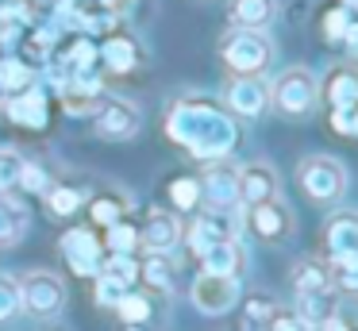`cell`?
Returning <instances> with one entry per match:
<instances>
[{"instance_id": "10", "label": "cell", "mask_w": 358, "mask_h": 331, "mask_svg": "<svg viewBox=\"0 0 358 331\" xmlns=\"http://www.w3.org/2000/svg\"><path fill=\"white\" fill-rule=\"evenodd\" d=\"M227 239H235V220H231V212H224V208L201 212L193 220V231H189V246H193L196 254H201L204 246H212V243H227Z\"/></svg>"}, {"instance_id": "9", "label": "cell", "mask_w": 358, "mask_h": 331, "mask_svg": "<svg viewBox=\"0 0 358 331\" xmlns=\"http://www.w3.org/2000/svg\"><path fill=\"white\" fill-rule=\"evenodd\" d=\"M201 200H208L212 208H224L231 212L239 204V169H227V166H208L201 177Z\"/></svg>"}, {"instance_id": "5", "label": "cell", "mask_w": 358, "mask_h": 331, "mask_svg": "<svg viewBox=\"0 0 358 331\" xmlns=\"http://www.w3.org/2000/svg\"><path fill=\"white\" fill-rule=\"evenodd\" d=\"M20 304L31 316H39V320H55L66 304V289L55 274L35 269V274H27L24 281H20Z\"/></svg>"}, {"instance_id": "26", "label": "cell", "mask_w": 358, "mask_h": 331, "mask_svg": "<svg viewBox=\"0 0 358 331\" xmlns=\"http://www.w3.org/2000/svg\"><path fill=\"white\" fill-rule=\"evenodd\" d=\"M139 277L150 285V289H170V285H173V266H170V258H166V254H150L147 266L139 269Z\"/></svg>"}, {"instance_id": "29", "label": "cell", "mask_w": 358, "mask_h": 331, "mask_svg": "<svg viewBox=\"0 0 358 331\" xmlns=\"http://www.w3.org/2000/svg\"><path fill=\"white\" fill-rule=\"evenodd\" d=\"M20 308H24V304H20V281H16V277H8V274H0V323L12 320Z\"/></svg>"}, {"instance_id": "35", "label": "cell", "mask_w": 358, "mask_h": 331, "mask_svg": "<svg viewBox=\"0 0 358 331\" xmlns=\"http://www.w3.org/2000/svg\"><path fill=\"white\" fill-rule=\"evenodd\" d=\"M93 216H96V223H116L120 216H124V200H116V197H96L93 200Z\"/></svg>"}, {"instance_id": "38", "label": "cell", "mask_w": 358, "mask_h": 331, "mask_svg": "<svg viewBox=\"0 0 358 331\" xmlns=\"http://www.w3.org/2000/svg\"><path fill=\"white\" fill-rule=\"evenodd\" d=\"M20 185H24V189H31V192H47V174H43L39 166H31V162H27Z\"/></svg>"}, {"instance_id": "19", "label": "cell", "mask_w": 358, "mask_h": 331, "mask_svg": "<svg viewBox=\"0 0 358 331\" xmlns=\"http://www.w3.org/2000/svg\"><path fill=\"white\" fill-rule=\"evenodd\" d=\"M27 223H31V212H27L24 200L0 192V246H12L27 235Z\"/></svg>"}, {"instance_id": "3", "label": "cell", "mask_w": 358, "mask_h": 331, "mask_svg": "<svg viewBox=\"0 0 358 331\" xmlns=\"http://www.w3.org/2000/svg\"><path fill=\"white\" fill-rule=\"evenodd\" d=\"M296 185L308 200H320V204H331L347 192V169H343L339 158L331 154H312L296 166Z\"/></svg>"}, {"instance_id": "33", "label": "cell", "mask_w": 358, "mask_h": 331, "mask_svg": "<svg viewBox=\"0 0 358 331\" xmlns=\"http://www.w3.org/2000/svg\"><path fill=\"white\" fill-rule=\"evenodd\" d=\"M104 274H112L116 281H124L127 289H131V285L139 281V266H135V262L127 258V254H116V258H112L108 266H104Z\"/></svg>"}, {"instance_id": "36", "label": "cell", "mask_w": 358, "mask_h": 331, "mask_svg": "<svg viewBox=\"0 0 358 331\" xmlns=\"http://www.w3.org/2000/svg\"><path fill=\"white\" fill-rule=\"evenodd\" d=\"M273 312H278V304H273L270 297H255V300L247 304V320H250V323H270Z\"/></svg>"}, {"instance_id": "14", "label": "cell", "mask_w": 358, "mask_h": 331, "mask_svg": "<svg viewBox=\"0 0 358 331\" xmlns=\"http://www.w3.org/2000/svg\"><path fill=\"white\" fill-rule=\"evenodd\" d=\"M324 246H327V258H347V254H358V216L355 212H339L327 220V235H324Z\"/></svg>"}, {"instance_id": "18", "label": "cell", "mask_w": 358, "mask_h": 331, "mask_svg": "<svg viewBox=\"0 0 358 331\" xmlns=\"http://www.w3.org/2000/svg\"><path fill=\"white\" fill-rule=\"evenodd\" d=\"M289 285H293L296 293H324V289H335L331 281V266L320 258H301L293 262V269H289Z\"/></svg>"}, {"instance_id": "4", "label": "cell", "mask_w": 358, "mask_h": 331, "mask_svg": "<svg viewBox=\"0 0 358 331\" xmlns=\"http://www.w3.org/2000/svg\"><path fill=\"white\" fill-rule=\"evenodd\" d=\"M270 100H273V108H278L281 115L301 120V115H308L312 108H316L320 81L304 66H293V69H285V73H278V81L270 85Z\"/></svg>"}, {"instance_id": "23", "label": "cell", "mask_w": 358, "mask_h": 331, "mask_svg": "<svg viewBox=\"0 0 358 331\" xmlns=\"http://www.w3.org/2000/svg\"><path fill=\"white\" fill-rule=\"evenodd\" d=\"M96 54H101V62L112 69V73H127V69H135V62H139V46H135L127 35H112Z\"/></svg>"}, {"instance_id": "24", "label": "cell", "mask_w": 358, "mask_h": 331, "mask_svg": "<svg viewBox=\"0 0 358 331\" xmlns=\"http://www.w3.org/2000/svg\"><path fill=\"white\" fill-rule=\"evenodd\" d=\"M31 66H24L20 58H4L0 62V89L4 92H24L31 89Z\"/></svg>"}, {"instance_id": "7", "label": "cell", "mask_w": 358, "mask_h": 331, "mask_svg": "<svg viewBox=\"0 0 358 331\" xmlns=\"http://www.w3.org/2000/svg\"><path fill=\"white\" fill-rule=\"evenodd\" d=\"M96 131L104 139H131L139 131V108L131 100H120V97H108L104 104H96V115H93Z\"/></svg>"}, {"instance_id": "16", "label": "cell", "mask_w": 358, "mask_h": 331, "mask_svg": "<svg viewBox=\"0 0 358 331\" xmlns=\"http://www.w3.org/2000/svg\"><path fill=\"white\" fill-rule=\"evenodd\" d=\"M227 15H231V27L266 31L278 15V0H227Z\"/></svg>"}, {"instance_id": "30", "label": "cell", "mask_w": 358, "mask_h": 331, "mask_svg": "<svg viewBox=\"0 0 358 331\" xmlns=\"http://www.w3.org/2000/svg\"><path fill=\"white\" fill-rule=\"evenodd\" d=\"M108 246H112L116 254H131L135 246H139V231H131L124 220L108 223Z\"/></svg>"}, {"instance_id": "12", "label": "cell", "mask_w": 358, "mask_h": 331, "mask_svg": "<svg viewBox=\"0 0 358 331\" xmlns=\"http://www.w3.org/2000/svg\"><path fill=\"white\" fill-rule=\"evenodd\" d=\"M62 254L73 262V269H78L81 277L101 269V243H96V235L85 227H73L70 235H62Z\"/></svg>"}, {"instance_id": "40", "label": "cell", "mask_w": 358, "mask_h": 331, "mask_svg": "<svg viewBox=\"0 0 358 331\" xmlns=\"http://www.w3.org/2000/svg\"><path fill=\"white\" fill-rule=\"evenodd\" d=\"M343 43H347L350 54L358 58V20H350V27H347V35H343Z\"/></svg>"}, {"instance_id": "21", "label": "cell", "mask_w": 358, "mask_h": 331, "mask_svg": "<svg viewBox=\"0 0 358 331\" xmlns=\"http://www.w3.org/2000/svg\"><path fill=\"white\" fill-rule=\"evenodd\" d=\"M4 112H8V120L24 123V127H43L47 123V100H43L39 89H24V92H12Z\"/></svg>"}, {"instance_id": "34", "label": "cell", "mask_w": 358, "mask_h": 331, "mask_svg": "<svg viewBox=\"0 0 358 331\" xmlns=\"http://www.w3.org/2000/svg\"><path fill=\"white\" fill-rule=\"evenodd\" d=\"M347 27H350V15H347V8H331V12L324 15V35L331 38V43H343V35H347Z\"/></svg>"}, {"instance_id": "17", "label": "cell", "mask_w": 358, "mask_h": 331, "mask_svg": "<svg viewBox=\"0 0 358 331\" xmlns=\"http://www.w3.org/2000/svg\"><path fill=\"white\" fill-rule=\"evenodd\" d=\"M178 239H181V227L170 212H150L147 227H143V235H139V246L150 254H166Z\"/></svg>"}, {"instance_id": "28", "label": "cell", "mask_w": 358, "mask_h": 331, "mask_svg": "<svg viewBox=\"0 0 358 331\" xmlns=\"http://www.w3.org/2000/svg\"><path fill=\"white\" fill-rule=\"evenodd\" d=\"M170 200L178 208H196L201 204V181H196V177H173L170 181Z\"/></svg>"}, {"instance_id": "11", "label": "cell", "mask_w": 358, "mask_h": 331, "mask_svg": "<svg viewBox=\"0 0 358 331\" xmlns=\"http://www.w3.org/2000/svg\"><path fill=\"white\" fill-rule=\"evenodd\" d=\"M247 227L255 231L258 239H266V243H273V239H285V235H289V208L281 204L278 197H273V200H262V204H250Z\"/></svg>"}, {"instance_id": "41", "label": "cell", "mask_w": 358, "mask_h": 331, "mask_svg": "<svg viewBox=\"0 0 358 331\" xmlns=\"http://www.w3.org/2000/svg\"><path fill=\"white\" fill-rule=\"evenodd\" d=\"M350 135H358V104H355V123H350Z\"/></svg>"}, {"instance_id": "2", "label": "cell", "mask_w": 358, "mask_h": 331, "mask_svg": "<svg viewBox=\"0 0 358 331\" xmlns=\"http://www.w3.org/2000/svg\"><path fill=\"white\" fill-rule=\"evenodd\" d=\"M220 58L231 69V77H262L273 62V43L266 38V31L231 27L220 38Z\"/></svg>"}, {"instance_id": "42", "label": "cell", "mask_w": 358, "mask_h": 331, "mask_svg": "<svg viewBox=\"0 0 358 331\" xmlns=\"http://www.w3.org/2000/svg\"><path fill=\"white\" fill-rule=\"evenodd\" d=\"M127 331H143V323H131V328H127Z\"/></svg>"}, {"instance_id": "32", "label": "cell", "mask_w": 358, "mask_h": 331, "mask_svg": "<svg viewBox=\"0 0 358 331\" xmlns=\"http://www.w3.org/2000/svg\"><path fill=\"white\" fill-rule=\"evenodd\" d=\"M124 293H131L124 281H116L112 274H101V281H96V304H108V308H116Z\"/></svg>"}, {"instance_id": "13", "label": "cell", "mask_w": 358, "mask_h": 331, "mask_svg": "<svg viewBox=\"0 0 358 331\" xmlns=\"http://www.w3.org/2000/svg\"><path fill=\"white\" fill-rule=\"evenodd\" d=\"M278 197V174L266 162H250L239 169V200L243 204H262Z\"/></svg>"}, {"instance_id": "15", "label": "cell", "mask_w": 358, "mask_h": 331, "mask_svg": "<svg viewBox=\"0 0 358 331\" xmlns=\"http://www.w3.org/2000/svg\"><path fill=\"white\" fill-rule=\"evenodd\" d=\"M296 320L304 328H324L331 316H339V304H335V289H324V293H296Z\"/></svg>"}, {"instance_id": "25", "label": "cell", "mask_w": 358, "mask_h": 331, "mask_svg": "<svg viewBox=\"0 0 358 331\" xmlns=\"http://www.w3.org/2000/svg\"><path fill=\"white\" fill-rule=\"evenodd\" d=\"M24 154L12 150V146H0V192L20 189V177H24Z\"/></svg>"}, {"instance_id": "20", "label": "cell", "mask_w": 358, "mask_h": 331, "mask_svg": "<svg viewBox=\"0 0 358 331\" xmlns=\"http://www.w3.org/2000/svg\"><path fill=\"white\" fill-rule=\"evenodd\" d=\"M320 97L331 108H355L358 104V69H347V66L331 69L327 81L320 85Z\"/></svg>"}, {"instance_id": "27", "label": "cell", "mask_w": 358, "mask_h": 331, "mask_svg": "<svg viewBox=\"0 0 358 331\" xmlns=\"http://www.w3.org/2000/svg\"><path fill=\"white\" fill-rule=\"evenodd\" d=\"M47 208L55 216H73L81 208V192L73 185H55V189H47Z\"/></svg>"}, {"instance_id": "6", "label": "cell", "mask_w": 358, "mask_h": 331, "mask_svg": "<svg viewBox=\"0 0 358 331\" xmlns=\"http://www.w3.org/2000/svg\"><path fill=\"white\" fill-rule=\"evenodd\" d=\"M189 297H193V308H196V312H204V316H224L227 308L239 300V277L208 274V269H201V277L193 281Z\"/></svg>"}, {"instance_id": "1", "label": "cell", "mask_w": 358, "mask_h": 331, "mask_svg": "<svg viewBox=\"0 0 358 331\" xmlns=\"http://www.w3.org/2000/svg\"><path fill=\"white\" fill-rule=\"evenodd\" d=\"M166 131H170L173 143H181L189 154L196 158H224L235 150L239 143V131H235L231 115L208 97H185L170 108L166 115Z\"/></svg>"}, {"instance_id": "39", "label": "cell", "mask_w": 358, "mask_h": 331, "mask_svg": "<svg viewBox=\"0 0 358 331\" xmlns=\"http://www.w3.org/2000/svg\"><path fill=\"white\" fill-rule=\"evenodd\" d=\"M101 4H104V12L124 15V12H131V4H135V0H101Z\"/></svg>"}, {"instance_id": "37", "label": "cell", "mask_w": 358, "mask_h": 331, "mask_svg": "<svg viewBox=\"0 0 358 331\" xmlns=\"http://www.w3.org/2000/svg\"><path fill=\"white\" fill-rule=\"evenodd\" d=\"M266 331H312V328H304L293 312H273L270 323H266Z\"/></svg>"}, {"instance_id": "22", "label": "cell", "mask_w": 358, "mask_h": 331, "mask_svg": "<svg viewBox=\"0 0 358 331\" xmlns=\"http://www.w3.org/2000/svg\"><path fill=\"white\" fill-rule=\"evenodd\" d=\"M201 269H208V274H227V277H239L243 269V251L235 246V239H227V243H212L204 246L201 254Z\"/></svg>"}, {"instance_id": "31", "label": "cell", "mask_w": 358, "mask_h": 331, "mask_svg": "<svg viewBox=\"0 0 358 331\" xmlns=\"http://www.w3.org/2000/svg\"><path fill=\"white\" fill-rule=\"evenodd\" d=\"M116 308H120V316H124L127 323H143V320H150V300H147V297H139V293H124Z\"/></svg>"}, {"instance_id": "8", "label": "cell", "mask_w": 358, "mask_h": 331, "mask_svg": "<svg viewBox=\"0 0 358 331\" xmlns=\"http://www.w3.org/2000/svg\"><path fill=\"white\" fill-rule=\"evenodd\" d=\"M224 97H227V108H231L235 115L255 120V115H262L266 104H270V85H266L262 77H231Z\"/></svg>"}]
</instances>
